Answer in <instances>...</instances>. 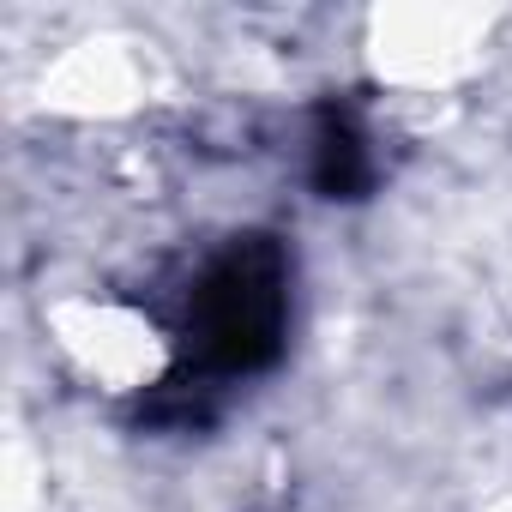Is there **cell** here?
Segmentation results:
<instances>
[{"instance_id":"obj_1","label":"cell","mask_w":512,"mask_h":512,"mask_svg":"<svg viewBox=\"0 0 512 512\" xmlns=\"http://www.w3.org/2000/svg\"><path fill=\"white\" fill-rule=\"evenodd\" d=\"M284 332H290V260L278 235H235L193 284L187 308L193 368L211 380L260 374L284 356Z\"/></svg>"},{"instance_id":"obj_2","label":"cell","mask_w":512,"mask_h":512,"mask_svg":"<svg viewBox=\"0 0 512 512\" xmlns=\"http://www.w3.org/2000/svg\"><path fill=\"white\" fill-rule=\"evenodd\" d=\"M314 187L326 199H362L374 187L368 139H362L356 115H344V109H320V121H314Z\"/></svg>"}]
</instances>
